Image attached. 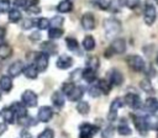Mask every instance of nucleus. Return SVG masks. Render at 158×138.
Listing matches in <instances>:
<instances>
[{
	"label": "nucleus",
	"mask_w": 158,
	"mask_h": 138,
	"mask_svg": "<svg viewBox=\"0 0 158 138\" xmlns=\"http://www.w3.org/2000/svg\"><path fill=\"white\" fill-rule=\"evenodd\" d=\"M104 31L107 38L112 39L116 38V36L121 32V22L116 18L109 17L104 20Z\"/></svg>",
	"instance_id": "obj_1"
},
{
	"label": "nucleus",
	"mask_w": 158,
	"mask_h": 138,
	"mask_svg": "<svg viewBox=\"0 0 158 138\" xmlns=\"http://www.w3.org/2000/svg\"><path fill=\"white\" fill-rule=\"evenodd\" d=\"M127 65L133 70V71H143L146 69V62L144 59L138 55V54H132V55H128L127 59Z\"/></svg>",
	"instance_id": "obj_2"
},
{
	"label": "nucleus",
	"mask_w": 158,
	"mask_h": 138,
	"mask_svg": "<svg viewBox=\"0 0 158 138\" xmlns=\"http://www.w3.org/2000/svg\"><path fill=\"white\" fill-rule=\"evenodd\" d=\"M98 132L99 127L93 123L84 122L79 126V138H93Z\"/></svg>",
	"instance_id": "obj_3"
},
{
	"label": "nucleus",
	"mask_w": 158,
	"mask_h": 138,
	"mask_svg": "<svg viewBox=\"0 0 158 138\" xmlns=\"http://www.w3.org/2000/svg\"><path fill=\"white\" fill-rule=\"evenodd\" d=\"M33 64L36 65L38 73H43L47 70L48 64H49V55L43 53V52H38L35 54V62Z\"/></svg>",
	"instance_id": "obj_4"
},
{
	"label": "nucleus",
	"mask_w": 158,
	"mask_h": 138,
	"mask_svg": "<svg viewBox=\"0 0 158 138\" xmlns=\"http://www.w3.org/2000/svg\"><path fill=\"white\" fill-rule=\"evenodd\" d=\"M157 18V9L153 4H146L144 5V10H143V20L146 22V25L151 26L156 22Z\"/></svg>",
	"instance_id": "obj_5"
},
{
	"label": "nucleus",
	"mask_w": 158,
	"mask_h": 138,
	"mask_svg": "<svg viewBox=\"0 0 158 138\" xmlns=\"http://www.w3.org/2000/svg\"><path fill=\"white\" fill-rule=\"evenodd\" d=\"M107 81L112 86H120L123 83V74L118 69L112 68L107 71Z\"/></svg>",
	"instance_id": "obj_6"
},
{
	"label": "nucleus",
	"mask_w": 158,
	"mask_h": 138,
	"mask_svg": "<svg viewBox=\"0 0 158 138\" xmlns=\"http://www.w3.org/2000/svg\"><path fill=\"white\" fill-rule=\"evenodd\" d=\"M37 101H38L37 95L32 90H25L21 95V102L26 107H35L37 105Z\"/></svg>",
	"instance_id": "obj_7"
},
{
	"label": "nucleus",
	"mask_w": 158,
	"mask_h": 138,
	"mask_svg": "<svg viewBox=\"0 0 158 138\" xmlns=\"http://www.w3.org/2000/svg\"><path fill=\"white\" fill-rule=\"evenodd\" d=\"M126 51V41L123 38H115L109 47L110 54H122Z\"/></svg>",
	"instance_id": "obj_8"
},
{
	"label": "nucleus",
	"mask_w": 158,
	"mask_h": 138,
	"mask_svg": "<svg viewBox=\"0 0 158 138\" xmlns=\"http://www.w3.org/2000/svg\"><path fill=\"white\" fill-rule=\"evenodd\" d=\"M123 100L121 99V97H116L112 102H111V105H110V110H109V113H107V120L109 121H115L116 118H117V111L123 106Z\"/></svg>",
	"instance_id": "obj_9"
},
{
	"label": "nucleus",
	"mask_w": 158,
	"mask_h": 138,
	"mask_svg": "<svg viewBox=\"0 0 158 138\" xmlns=\"http://www.w3.org/2000/svg\"><path fill=\"white\" fill-rule=\"evenodd\" d=\"M132 121L133 124L136 127V129L141 133V134H146L148 128V123H147V118L143 116H137V115H132Z\"/></svg>",
	"instance_id": "obj_10"
},
{
	"label": "nucleus",
	"mask_w": 158,
	"mask_h": 138,
	"mask_svg": "<svg viewBox=\"0 0 158 138\" xmlns=\"http://www.w3.org/2000/svg\"><path fill=\"white\" fill-rule=\"evenodd\" d=\"M23 68H25V64L22 60H16L14 63H11L7 68V75L12 79V78H16L19 76L22 71H23Z\"/></svg>",
	"instance_id": "obj_11"
},
{
	"label": "nucleus",
	"mask_w": 158,
	"mask_h": 138,
	"mask_svg": "<svg viewBox=\"0 0 158 138\" xmlns=\"http://www.w3.org/2000/svg\"><path fill=\"white\" fill-rule=\"evenodd\" d=\"M123 102L127 106H130L131 108H133V110H137V108L141 107V99H139V96L137 94H133V92L126 94L125 97H123Z\"/></svg>",
	"instance_id": "obj_12"
},
{
	"label": "nucleus",
	"mask_w": 158,
	"mask_h": 138,
	"mask_svg": "<svg viewBox=\"0 0 158 138\" xmlns=\"http://www.w3.org/2000/svg\"><path fill=\"white\" fill-rule=\"evenodd\" d=\"M80 23H81V27L86 31H91L95 28V17L91 12H85L83 16H81V20H80Z\"/></svg>",
	"instance_id": "obj_13"
},
{
	"label": "nucleus",
	"mask_w": 158,
	"mask_h": 138,
	"mask_svg": "<svg viewBox=\"0 0 158 138\" xmlns=\"http://www.w3.org/2000/svg\"><path fill=\"white\" fill-rule=\"evenodd\" d=\"M73 63H74V60H73V58H72L70 55L62 54V55L58 57V59H57V62H56V65H57L58 69L64 70V69H69V68L73 65Z\"/></svg>",
	"instance_id": "obj_14"
},
{
	"label": "nucleus",
	"mask_w": 158,
	"mask_h": 138,
	"mask_svg": "<svg viewBox=\"0 0 158 138\" xmlns=\"http://www.w3.org/2000/svg\"><path fill=\"white\" fill-rule=\"evenodd\" d=\"M52 117H53V110L49 106H42V107H40V110L37 112L38 121H41V122H48Z\"/></svg>",
	"instance_id": "obj_15"
},
{
	"label": "nucleus",
	"mask_w": 158,
	"mask_h": 138,
	"mask_svg": "<svg viewBox=\"0 0 158 138\" xmlns=\"http://www.w3.org/2000/svg\"><path fill=\"white\" fill-rule=\"evenodd\" d=\"M10 108L12 110V112L15 113V116L17 117V118H21V117H23V116H26L27 115V107L22 104V102H12V105L10 106Z\"/></svg>",
	"instance_id": "obj_16"
},
{
	"label": "nucleus",
	"mask_w": 158,
	"mask_h": 138,
	"mask_svg": "<svg viewBox=\"0 0 158 138\" xmlns=\"http://www.w3.org/2000/svg\"><path fill=\"white\" fill-rule=\"evenodd\" d=\"M51 100H52V104H53L56 107H58V108H62V107L64 106V102H65V97H64V94H63L60 90H57V91H54V92L52 94V97H51Z\"/></svg>",
	"instance_id": "obj_17"
},
{
	"label": "nucleus",
	"mask_w": 158,
	"mask_h": 138,
	"mask_svg": "<svg viewBox=\"0 0 158 138\" xmlns=\"http://www.w3.org/2000/svg\"><path fill=\"white\" fill-rule=\"evenodd\" d=\"M65 44H67V48L70 51V52H73V53H75V54H81V49H80V46H79V42L74 38V37H68V38H65Z\"/></svg>",
	"instance_id": "obj_18"
},
{
	"label": "nucleus",
	"mask_w": 158,
	"mask_h": 138,
	"mask_svg": "<svg viewBox=\"0 0 158 138\" xmlns=\"http://www.w3.org/2000/svg\"><path fill=\"white\" fill-rule=\"evenodd\" d=\"M57 44L53 42V41H46V42H42L41 43V52L48 54V55H52L54 53H57Z\"/></svg>",
	"instance_id": "obj_19"
},
{
	"label": "nucleus",
	"mask_w": 158,
	"mask_h": 138,
	"mask_svg": "<svg viewBox=\"0 0 158 138\" xmlns=\"http://www.w3.org/2000/svg\"><path fill=\"white\" fill-rule=\"evenodd\" d=\"M22 73H23V75H25L27 79H31V80L36 79L37 75H38V70H37V68H36V65H35L33 63H30V64L25 65Z\"/></svg>",
	"instance_id": "obj_20"
},
{
	"label": "nucleus",
	"mask_w": 158,
	"mask_h": 138,
	"mask_svg": "<svg viewBox=\"0 0 158 138\" xmlns=\"http://www.w3.org/2000/svg\"><path fill=\"white\" fill-rule=\"evenodd\" d=\"M12 89V79L9 75H1L0 76V90L4 92H9Z\"/></svg>",
	"instance_id": "obj_21"
},
{
	"label": "nucleus",
	"mask_w": 158,
	"mask_h": 138,
	"mask_svg": "<svg viewBox=\"0 0 158 138\" xmlns=\"http://www.w3.org/2000/svg\"><path fill=\"white\" fill-rule=\"evenodd\" d=\"M83 95H84V87L83 86H78V85H75V87L73 89V91L67 96L70 101H78L79 102V100L83 97Z\"/></svg>",
	"instance_id": "obj_22"
},
{
	"label": "nucleus",
	"mask_w": 158,
	"mask_h": 138,
	"mask_svg": "<svg viewBox=\"0 0 158 138\" xmlns=\"http://www.w3.org/2000/svg\"><path fill=\"white\" fill-rule=\"evenodd\" d=\"M0 115H1V117H2V120H4V122L5 123H14L15 122V113L12 112V110L10 108V107H5V108H2L1 110V112H0Z\"/></svg>",
	"instance_id": "obj_23"
},
{
	"label": "nucleus",
	"mask_w": 158,
	"mask_h": 138,
	"mask_svg": "<svg viewBox=\"0 0 158 138\" xmlns=\"http://www.w3.org/2000/svg\"><path fill=\"white\" fill-rule=\"evenodd\" d=\"M144 110L149 113H154L158 110V100L154 97H148L144 101Z\"/></svg>",
	"instance_id": "obj_24"
},
{
	"label": "nucleus",
	"mask_w": 158,
	"mask_h": 138,
	"mask_svg": "<svg viewBox=\"0 0 158 138\" xmlns=\"http://www.w3.org/2000/svg\"><path fill=\"white\" fill-rule=\"evenodd\" d=\"M38 4V0H14V6L15 7H21V9H30L32 6H36Z\"/></svg>",
	"instance_id": "obj_25"
},
{
	"label": "nucleus",
	"mask_w": 158,
	"mask_h": 138,
	"mask_svg": "<svg viewBox=\"0 0 158 138\" xmlns=\"http://www.w3.org/2000/svg\"><path fill=\"white\" fill-rule=\"evenodd\" d=\"M73 10V2L69 0H62L57 5V11L60 14H68Z\"/></svg>",
	"instance_id": "obj_26"
},
{
	"label": "nucleus",
	"mask_w": 158,
	"mask_h": 138,
	"mask_svg": "<svg viewBox=\"0 0 158 138\" xmlns=\"http://www.w3.org/2000/svg\"><path fill=\"white\" fill-rule=\"evenodd\" d=\"M7 17H9V22L16 23L22 20V14L19 9H10V11L7 12Z\"/></svg>",
	"instance_id": "obj_27"
},
{
	"label": "nucleus",
	"mask_w": 158,
	"mask_h": 138,
	"mask_svg": "<svg viewBox=\"0 0 158 138\" xmlns=\"http://www.w3.org/2000/svg\"><path fill=\"white\" fill-rule=\"evenodd\" d=\"M85 65L88 69H91L94 71H96L99 69V65H100V62H99V58L95 57V55H90L86 58L85 60Z\"/></svg>",
	"instance_id": "obj_28"
},
{
	"label": "nucleus",
	"mask_w": 158,
	"mask_h": 138,
	"mask_svg": "<svg viewBox=\"0 0 158 138\" xmlns=\"http://www.w3.org/2000/svg\"><path fill=\"white\" fill-rule=\"evenodd\" d=\"M81 78H83V79H84L86 83L93 84V83L96 80V71H94V70H91V69L85 68V69H83Z\"/></svg>",
	"instance_id": "obj_29"
},
{
	"label": "nucleus",
	"mask_w": 158,
	"mask_h": 138,
	"mask_svg": "<svg viewBox=\"0 0 158 138\" xmlns=\"http://www.w3.org/2000/svg\"><path fill=\"white\" fill-rule=\"evenodd\" d=\"M11 54H12V48H11V46H9L7 43L0 44V60L7 59Z\"/></svg>",
	"instance_id": "obj_30"
},
{
	"label": "nucleus",
	"mask_w": 158,
	"mask_h": 138,
	"mask_svg": "<svg viewBox=\"0 0 158 138\" xmlns=\"http://www.w3.org/2000/svg\"><path fill=\"white\" fill-rule=\"evenodd\" d=\"M95 44H96V43H95V39H94L93 36H85L84 39H83V43H81L83 48H84L85 51H88V52L93 51V49L95 48Z\"/></svg>",
	"instance_id": "obj_31"
},
{
	"label": "nucleus",
	"mask_w": 158,
	"mask_h": 138,
	"mask_svg": "<svg viewBox=\"0 0 158 138\" xmlns=\"http://www.w3.org/2000/svg\"><path fill=\"white\" fill-rule=\"evenodd\" d=\"M96 85L99 86L101 94H104V95H107V94L111 91V86H112V85L107 81V79H100Z\"/></svg>",
	"instance_id": "obj_32"
},
{
	"label": "nucleus",
	"mask_w": 158,
	"mask_h": 138,
	"mask_svg": "<svg viewBox=\"0 0 158 138\" xmlns=\"http://www.w3.org/2000/svg\"><path fill=\"white\" fill-rule=\"evenodd\" d=\"M63 33H64L63 28H54V27H51V28L48 30V38H49V41H54V39L60 38V37L63 36Z\"/></svg>",
	"instance_id": "obj_33"
},
{
	"label": "nucleus",
	"mask_w": 158,
	"mask_h": 138,
	"mask_svg": "<svg viewBox=\"0 0 158 138\" xmlns=\"http://www.w3.org/2000/svg\"><path fill=\"white\" fill-rule=\"evenodd\" d=\"M139 86H141V89H142L144 92H147V94H151V92L154 91V90H153V86H152V83H151L149 79H143V80H141Z\"/></svg>",
	"instance_id": "obj_34"
},
{
	"label": "nucleus",
	"mask_w": 158,
	"mask_h": 138,
	"mask_svg": "<svg viewBox=\"0 0 158 138\" xmlns=\"http://www.w3.org/2000/svg\"><path fill=\"white\" fill-rule=\"evenodd\" d=\"M77 111L80 115H86L90 111V106H89V104L86 101H79L77 104Z\"/></svg>",
	"instance_id": "obj_35"
},
{
	"label": "nucleus",
	"mask_w": 158,
	"mask_h": 138,
	"mask_svg": "<svg viewBox=\"0 0 158 138\" xmlns=\"http://www.w3.org/2000/svg\"><path fill=\"white\" fill-rule=\"evenodd\" d=\"M64 22V18L62 16H53L49 20V26L54 27V28H62V25Z\"/></svg>",
	"instance_id": "obj_36"
},
{
	"label": "nucleus",
	"mask_w": 158,
	"mask_h": 138,
	"mask_svg": "<svg viewBox=\"0 0 158 138\" xmlns=\"http://www.w3.org/2000/svg\"><path fill=\"white\" fill-rule=\"evenodd\" d=\"M36 27L38 30H47L49 27V20L47 17H40L36 20Z\"/></svg>",
	"instance_id": "obj_37"
},
{
	"label": "nucleus",
	"mask_w": 158,
	"mask_h": 138,
	"mask_svg": "<svg viewBox=\"0 0 158 138\" xmlns=\"http://www.w3.org/2000/svg\"><path fill=\"white\" fill-rule=\"evenodd\" d=\"M117 132H118V134H121V136H130V134L132 133V131H131V128L128 127V124H126V123H123V122H121V123L117 126Z\"/></svg>",
	"instance_id": "obj_38"
},
{
	"label": "nucleus",
	"mask_w": 158,
	"mask_h": 138,
	"mask_svg": "<svg viewBox=\"0 0 158 138\" xmlns=\"http://www.w3.org/2000/svg\"><path fill=\"white\" fill-rule=\"evenodd\" d=\"M74 87H75L74 83H72V81H65V83H63L60 91H62L64 95H67V96H68V95L73 91V89H74Z\"/></svg>",
	"instance_id": "obj_39"
},
{
	"label": "nucleus",
	"mask_w": 158,
	"mask_h": 138,
	"mask_svg": "<svg viewBox=\"0 0 158 138\" xmlns=\"http://www.w3.org/2000/svg\"><path fill=\"white\" fill-rule=\"evenodd\" d=\"M19 123H20L21 126H23V127H28V126H31V124H36V122L33 121V118H32L31 116H28V115H26V116L19 118Z\"/></svg>",
	"instance_id": "obj_40"
},
{
	"label": "nucleus",
	"mask_w": 158,
	"mask_h": 138,
	"mask_svg": "<svg viewBox=\"0 0 158 138\" xmlns=\"http://www.w3.org/2000/svg\"><path fill=\"white\" fill-rule=\"evenodd\" d=\"M146 118H147V123H148L149 129H158V118L156 116H148Z\"/></svg>",
	"instance_id": "obj_41"
},
{
	"label": "nucleus",
	"mask_w": 158,
	"mask_h": 138,
	"mask_svg": "<svg viewBox=\"0 0 158 138\" xmlns=\"http://www.w3.org/2000/svg\"><path fill=\"white\" fill-rule=\"evenodd\" d=\"M33 26H36V21L33 18H23L22 20V30H31Z\"/></svg>",
	"instance_id": "obj_42"
},
{
	"label": "nucleus",
	"mask_w": 158,
	"mask_h": 138,
	"mask_svg": "<svg viewBox=\"0 0 158 138\" xmlns=\"http://www.w3.org/2000/svg\"><path fill=\"white\" fill-rule=\"evenodd\" d=\"M88 92L91 97H99L101 95V91L99 89V86L95 84V85H90V87L88 89Z\"/></svg>",
	"instance_id": "obj_43"
},
{
	"label": "nucleus",
	"mask_w": 158,
	"mask_h": 138,
	"mask_svg": "<svg viewBox=\"0 0 158 138\" xmlns=\"http://www.w3.org/2000/svg\"><path fill=\"white\" fill-rule=\"evenodd\" d=\"M10 0H0V14H5L10 11Z\"/></svg>",
	"instance_id": "obj_44"
},
{
	"label": "nucleus",
	"mask_w": 158,
	"mask_h": 138,
	"mask_svg": "<svg viewBox=\"0 0 158 138\" xmlns=\"http://www.w3.org/2000/svg\"><path fill=\"white\" fill-rule=\"evenodd\" d=\"M37 138H54V132L51 128H46L38 134Z\"/></svg>",
	"instance_id": "obj_45"
},
{
	"label": "nucleus",
	"mask_w": 158,
	"mask_h": 138,
	"mask_svg": "<svg viewBox=\"0 0 158 138\" xmlns=\"http://www.w3.org/2000/svg\"><path fill=\"white\" fill-rule=\"evenodd\" d=\"M123 4L128 7V9H136L139 5V0H125Z\"/></svg>",
	"instance_id": "obj_46"
},
{
	"label": "nucleus",
	"mask_w": 158,
	"mask_h": 138,
	"mask_svg": "<svg viewBox=\"0 0 158 138\" xmlns=\"http://www.w3.org/2000/svg\"><path fill=\"white\" fill-rule=\"evenodd\" d=\"M81 73H83V70L81 69H77V70H74L72 74H70V80L69 81H72L73 83V80H77V79H79V78H81Z\"/></svg>",
	"instance_id": "obj_47"
},
{
	"label": "nucleus",
	"mask_w": 158,
	"mask_h": 138,
	"mask_svg": "<svg viewBox=\"0 0 158 138\" xmlns=\"http://www.w3.org/2000/svg\"><path fill=\"white\" fill-rule=\"evenodd\" d=\"M112 134H114V128L110 126V127H107L104 132H102V137L104 138H111L112 137Z\"/></svg>",
	"instance_id": "obj_48"
},
{
	"label": "nucleus",
	"mask_w": 158,
	"mask_h": 138,
	"mask_svg": "<svg viewBox=\"0 0 158 138\" xmlns=\"http://www.w3.org/2000/svg\"><path fill=\"white\" fill-rule=\"evenodd\" d=\"M26 11H27V12H31V14H38V12H41V7H38V6L36 5V6H32V7L27 9Z\"/></svg>",
	"instance_id": "obj_49"
},
{
	"label": "nucleus",
	"mask_w": 158,
	"mask_h": 138,
	"mask_svg": "<svg viewBox=\"0 0 158 138\" xmlns=\"http://www.w3.org/2000/svg\"><path fill=\"white\" fill-rule=\"evenodd\" d=\"M5 33H6L5 28L0 26V44H2V41H4V38H5Z\"/></svg>",
	"instance_id": "obj_50"
},
{
	"label": "nucleus",
	"mask_w": 158,
	"mask_h": 138,
	"mask_svg": "<svg viewBox=\"0 0 158 138\" xmlns=\"http://www.w3.org/2000/svg\"><path fill=\"white\" fill-rule=\"evenodd\" d=\"M31 39L32 41H40L41 39V34H38V32H36V33H33L31 36Z\"/></svg>",
	"instance_id": "obj_51"
},
{
	"label": "nucleus",
	"mask_w": 158,
	"mask_h": 138,
	"mask_svg": "<svg viewBox=\"0 0 158 138\" xmlns=\"http://www.w3.org/2000/svg\"><path fill=\"white\" fill-rule=\"evenodd\" d=\"M21 136H22V138H32V136L27 131H22L21 132Z\"/></svg>",
	"instance_id": "obj_52"
},
{
	"label": "nucleus",
	"mask_w": 158,
	"mask_h": 138,
	"mask_svg": "<svg viewBox=\"0 0 158 138\" xmlns=\"http://www.w3.org/2000/svg\"><path fill=\"white\" fill-rule=\"evenodd\" d=\"M6 128H7V127H6V124H5V123H0V136L6 131Z\"/></svg>",
	"instance_id": "obj_53"
},
{
	"label": "nucleus",
	"mask_w": 158,
	"mask_h": 138,
	"mask_svg": "<svg viewBox=\"0 0 158 138\" xmlns=\"http://www.w3.org/2000/svg\"><path fill=\"white\" fill-rule=\"evenodd\" d=\"M156 60H157V64H158V55H157V59Z\"/></svg>",
	"instance_id": "obj_54"
},
{
	"label": "nucleus",
	"mask_w": 158,
	"mask_h": 138,
	"mask_svg": "<svg viewBox=\"0 0 158 138\" xmlns=\"http://www.w3.org/2000/svg\"><path fill=\"white\" fill-rule=\"evenodd\" d=\"M0 100H1V92H0Z\"/></svg>",
	"instance_id": "obj_55"
},
{
	"label": "nucleus",
	"mask_w": 158,
	"mask_h": 138,
	"mask_svg": "<svg viewBox=\"0 0 158 138\" xmlns=\"http://www.w3.org/2000/svg\"><path fill=\"white\" fill-rule=\"evenodd\" d=\"M157 138H158V132H157Z\"/></svg>",
	"instance_id": "obj_56"
},
{
	"label": "nucleus",
	"mask_w": 158,
	"mask_h": 138,
	"mask_svg": "<svg viewBox=\"0 0 158 138\" xmlns=\"http://www.w3.org/2000/svg\"><path fill=\"white\" fill-rule=\"evenodd\" d=\"M69 1H72V0H69Z\"/></svg>",
	"instance_id": "obj_57"
}]
</instances>
